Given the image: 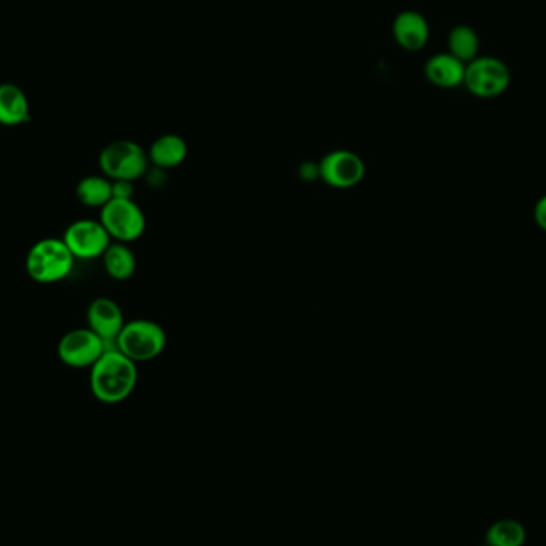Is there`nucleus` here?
<instances>
[{"label": "nucleus", "mask_w": 546, "mask_h": 546, "mask_svg": "<svg viewBox=\"0 0 546 546\" xmlns=\"http://www.w3.org/2000/svg\"><path fill=\"white\" fill-rule=\"evenodd\" d=\"M484 546H487V545H484Z\"/></svg>", "instance_id": "nucleus-22"}, {"label": "nucleus", "mask_w": 546, "mask_h": 546, "mask_svg": "<svg viewBox=\"0 0 546 546\" xmlns=\"http://www.w3.org/2000/svg\"><path fill=\"white\" fill-rule=\"evenodd\" d=\"M318 165L321 181L337 190L353 189L361 184L366 176V163L357 152L349 149L329 152Z\"/></svg>", "instance_id": "nucleus-8"}, {"label": "nucleus", "mask_w": 546, "mask_h": 546, "mask_svg": "<svg viewBox=\"0 0 546 546\" xmlns=\"http://www.w3.org/2000/svg\"><path fill=\"white\" fill-rule=\"evenodd\" d=\"M63 240L72 256L82 261L103 258V254L112 243L111 235L107 234L101 221L95 219H79L72 222L64 232Z\"/></svg>", "instance_id": "nucleus-9"}, {"label": "nucleus", "mask_w": 546, "mask_h": 546, "mask_svg": "<svg viewBox=\"0 0 546 546\" xmlns=\"http://www.w3.org/2000/svg\"><path fill=\"white\" fill-rule=\"evenodd\" d=\"M393 39L406 52H419L430 39V24L422 13L404 10L396 15L392 26Z\"/></svg>", "instance_id": "nucleus-11"}, {"label": "nucleus", "mask_w": 546, "mask_h": 546, "mask_svg": "<svg viewBox=\"0 0 546 546\" xmlns=\"http://www.w3.org/2000/svg\"><path fill=\"white\" fill-rule=\"evenodd\" d=\"M99 221L103 224L112 242L133 243L146 232V214L141 206L130 198H112L111 202L101 208Z\"/></svg>", "instance_id": "nucleus-5"}, {"label": "nucleus", "mask_w": 546, "mask_h": 546, "mask_svg": "<svg viewBox=\"0 0 546 546\" xmlns=\"http://www.w3.org/2000/svg\"><path fill=\"white\" fill-rule=\"evenodd\" d=\"M465 68L467 64L457 60L451 53H438L427 61L424 71L430 84L451 90L463 85Z\"/></svg>", "instance_id": "nucleus-13"}, {"label": "nucleus", "mask_w": 546, "mask_h": 546, "mask_svg": "<svg viewBox=\"0 0 546 546\" xmlns=\"http://www.w3.org/2000/svg\"><path fill=\"white\" fill-rule=\"evenodd\" d=\"M534 221L540 230L546 232V194L537 200L534 206Z\"/></svg>", "instance_id": "nucleus-20"}, {"label": "nucleus", "mask_w": 546, "mask_h": 546, "mask_svg": "<svg viewBox=\"0 0 546 546\" xmlns=\"http://www.w3.org/2000/svg\"><path fill=\"white\" fill-rule=\"evenodd\" d=\"M87 321L88 328L106 342L107 349H115V341L127 323L120 305L111 297H96L88 305Z\"/></svg>", "instance_id": "nucleus-10"}, {"label": "nucleus", "mask_w": 546, "mask_h": 546, "mask_svg": "<svg viewBox=\"0 0 546 546\" xmlns=\"http://www.w3.org/2000/svg\"><path fill=\"white\" fill-rule=\"evenodd\" d=\"M28 96L20 87L13 84L0 85V125L18 127L29 122Z\"/></svg>", "instance_id": "nucleus-14"}, {"label": "nucleus", "mask_w": 546, "mask_h": 546, "mask_svg": "<svg viewBox=\"0 0 546 546\" xmlns=\"http://www.w3.org/2000/svg\"><path fill=\"white\" fill-rule=\"evenodd\" d=\"M76 264L63 238H44L28 251L24 266L29 277L40 285H55L71 275Z\"/></svg>", "instance_id": "nucleus-2"}, {"label": "nucleus", "mask_w": 546, "mask_h": 546, "mask_svg": "<svg viewBox=\"0 0 546 546\" xmlns=\"http://www.w3.org/2000/svg\"><path fill=\"white\" fill-rule=\"evenodd\" d=\"M167 342V333L162 325L157 321L138 318L125 323L115 341V349L136 364L146 363L159 358L167 349Z\"/></svg>", "instance_id": "nucleus-3"}, {"label": "nucleus", "mask_w": 546, "mask_h": 546, "mask_svg": "<svg viewBox=\"0 0 546 546\" xmlns=\"http://www.w3.org/2000/svg\"><path fill=\"white\" fill-rule=\"evenodd\" d=\"M107 350L106 342L90 328L72 329L58 342V358L72 369H91Z\"/></svg>", "instance_id": "nucleus-7"}, {"label": "nucleus", "mask_w": 546, "mask_h": 546, "mask_svg": "<svg viewBox=\"0 0 546 546\" xmlns=\"http://www.w3.org/2000/svg\"><path fill=\"white\" fill-rule=\"evenodd\" d=\"M138 364L120 350L107 349L90 369L91 393L99 403L119 404L128 400L138 385Z\"/></svg>", "instance_id": "nucleus-1"}, {"label": "nucleus", "mask_w": 546, "mask_h": 546, "mask_svg": "<svg viewBox=\"0 0 546 546\" xmlns=\"http://www.w3.org/2000/svg\"><path fill=\"white\" fill-rule=\"evenodd\" d=\"M76 195L82 205L101 210L112 200V181L104 175L87 176L77 184Z\"/></svg>", "instance_id": "nucleus-16"}, {"label": "nucleus", "mask_w": 546, "mask_h": 546, "mask_svg": "<svg viewBox=\"0 0 546 546\" xmlns=\"http://www.w3.org/2000/svg\"><path fill=\"white\" fill-rule=\"evenodd\" d=\"M510 84V68L494 56H478L465 68L463 87L476 98H499L510 88Z\"/></svg>", "instance_id": "nucleus-6"}, {"label": "nucleus", "mask_w": 546, "mask_h": 546, "mask_svg": "<svg viewBox=\"0 0 546 546\" xmlns=\"http://www.w3.org/2000/svg\"><path fill=\"white\" fill-rule=\"evenodd\" d=\"M135 194V187L130 181H112V198H122L130 200Z\"/></svg>", "instance_id": "nucleus-19"}, {"label": "nucleus", "mask_w": 546, "mask_h": 546, "mask_svg": "<svg viewBox=\"0 0 546 546\" xmlns=\"http://www.w3.org/2000/svg\"><path fill=\"white\" fill-rule=\"evenodd\" d=\"M152 167L160 170H173L186 162L189 146L186 139L175 133L159 136L147 151Z\"/></svg>", "instance_id": "nucleus-12"}, {"label": "nucleus", "mask_w": 546, "mask_h": 546, "mask_svg": "<svg viewBox=\"0 0 546 546\" xmlns=\"http://www.w3.org/2000/svg\"><path fill=\"white\" fill-rule=\"evenodd\" d=\"M448 50V53L462 61L463 64L476 60L479 56V37L475 29L470 28L467 24L455 26L449 32Z\"/></svg>", "instance_id": "nucleus-18"}, {"label": "nucleus", "mask_w": 546, "mask_h": 546, "mask_svg": "<svg viewBox=\"0 0 546 546\" xmlns=\"http://www.w3.org/2000/svg\"><path fill=\"white\" fill-rule=\"evenodd\" d=\"M526 540V527L518 519H499L486 532L487 546H524Z\"/></svg>", "instance_id": "nucleus-17"}, {"label": "nucleus", "mask_w": 546, "mask_h": 546, "mask_svg": "<svg viewBox=\"0 0 546 546\" xmlns=\"http://www.w3.org/2000/svg\"><path fill=\"white\" fill-rule=\"evenodd\" d=\"M99 168L111 181L135 182L151 168L149 155L141 144L130 139L112 141L99 154Z\"/></svg>", "instance_id": "nucleus-4"}, {"label": "nucleus", "mask_w": 546, "mask_h": 546, "mask_svg": "<svg viewBox=\"0 0 546 546\" xmlns=\"http://www.w3.org/2000/svg\"><path fill=\"white\" fill-rule=\"evenodd\" d=\"M101 259H103L104 270L112 280H130L138 267L136 254L127 243L112 242Z\"/></svg>", "instance_id": "nucleus-15"}, {"label": "nucleus", "mask_w": 546, "mask_h": 546, "mask_svg": "<svg viewBox=\"0 0 546 546\" xmlns=\"http://www.w3.org/2000/svg\"><path fill=\"white\" fill-rule=\"evenodd\" d=\"M299 176L304 181H317L320 179V165L318 163L304 162L299 167Z\"/></svg>", "instance_id": "nucleus-21"}]
</instances>
